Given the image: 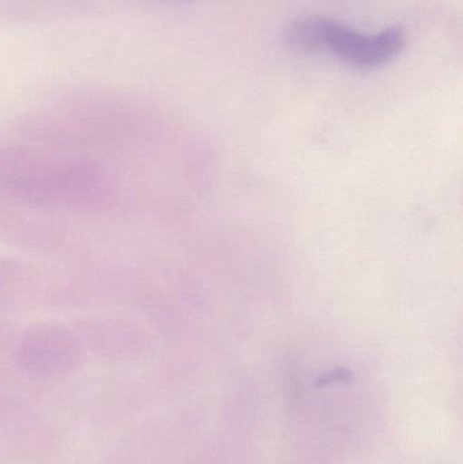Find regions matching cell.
<instances>
[{"mask_svg": "<svg viewBox=\"0 0 463 464\" xmlns=\"http://www.w3.org/2000/svg\"><path fill=\"white\" fill-rule=\"evenodd\" d=\"M285 44L294 53L331 56L358 70H378L400 56L407 37L401 27L363 33L323 16H306L288 26Z\"/></svg>", "mask_w": 463, "mask_h": 464, "instance_id": "obj_1", "label": "cell"}, {"mask_svg": "<svg viewBox=\"0 0 463 464\" xmlns=\"http://www.w3.org/2000/svg\"><path fill=\"white\" fill-rule=\"evenodd\" d=\"M177 2H189V0H177Z\"/></svg>", "mask_w": 463, "mask_h": 464, "instance_id": "obj_2", "label": "cell"}]
</instances>
